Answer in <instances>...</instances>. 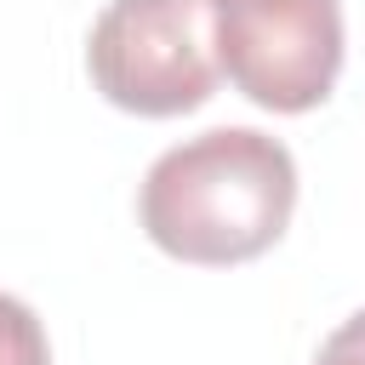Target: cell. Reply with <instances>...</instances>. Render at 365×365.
<instances>
[{
    "label": "cell",
    "mask_w": 365,
    "mask_h": 365,
    "mask_svg": "<svg viewBox=\"0 0 365 365\" xmlns=\"http://www.w3.org/2000/svg\"><path fill=\"white\" fill-rule=\"evenodd\" d=\"M297 211V160L279 137L251 125H217L165 148L137 194L143 234L200 268L262 257Z\"/></svg>",
    "instance_id": "cell-1"
},
{
    "label": "cell",
    "mask_w": 365,
    "mask_h": 365,
    "mask_svg": "<svg viewBox=\"0 0 365 365\" xmlns=\"http://www.w3.org/2000/svg\"><path fill=\"white\" fill-rule=\"evenodd\" d=\"M91 86L143 120L200 108L222 68L205 0H108L86 40Z\"/></svg>",
    "instance_id": "cell-2"
},
{
    "label": "cell",
    "mask_w": 365,
    "mask_h": 365,
    "mask_svg": "<svg viewBox=\"0 0 365 365\" xmlns=\"http://www.w3.org/2000/svg\"><path fill=\"white\" fill-rule=\"evenodd\" d=\"M217 68L257 108L308 114L342 74L336 0H205Z\"/></svg>",
    "instance_id": "cell-3"
},
{
    "label": "cell",
    "mask_w": 365,
    "mask_h": 365,
    "mask_svg": "<svg viewBox=\"0 0 365 365\" xmlns=\"http://www.w3.org/2000/svg\"><path fill=\"white\" fill-rule=\"evenodd\" d=\"M0 365H51L46 348V325L34 319L29 302L0 291Z\"/></svg>",
    "instance_id": "cell-4"
},
{
    "label": "cell",
    "mask_w": 365,
    "mask_h": 365,
    "mask_svg": "<svg viewBox=\"0 0 365 365\" xmlns=\"http://www.w3.org/2000/svg\"><path fill=\"white\" fill-rule=\"evenodd\" d=\"M314 365H365V308L354 319H342L325 342H319V359Z\"/></svg>",
    "instance_id": "cell-5"
}]
</instances>
